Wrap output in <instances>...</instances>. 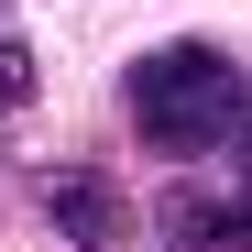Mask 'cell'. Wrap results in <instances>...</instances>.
I'll list each match as a JSON object with an SVG mask.
<instances>
[{
  "instance_id": "1",
  "label": "cell",
  "mask_w": 252,
  "mask_h": 252,
  "mask_svg": "<svg viewBox=\"0 0 252 252\" xmlns=\"http://www.w3.org/2000/svg\"><path fill=\"white\" fill-rule=\"evenodd\" d=\"M132 121L164 143V154H197V143H230V121L252 110V77L220 55V44H154L132 55Z\"/></svg>"
},
{
  "instance_id": "2",
  "label": "cell",
  "mask_w": 252,
  "mask_h": 252,
  "mask_svg": "<svg viewBox=\"0 0 252 252\" xmlns=\"http://www.w3.org/2000/svg\"><path fill=\"white\" fill-rule=\"evenodd\" d=\"M44 208H55V230L77 252H110L121 241V187L99 176V164H55V176H44Z\"/></svg>"
},
{
  "instance_id": "3",
  "label": "cell",
  "mask_w": 252,
  "mask_h": 252,
  "mask_svg": "<svg viewBox=\"0 0 252 252\" xmlns=\"http://www.w3.org/2000/svg\"><path fill=\"white\" fill-rule=\"evenodd\" d=\"M22 99H33V55L0 33V110H22Z\"/></svg>"
},
{
  "instance_id": "4",
  "label": "cell",
  "mask_w": 252,
  "mask_h": 252,
  "mask_svg": "<svg viewBox=\"0 0 252 252\" xmlns=\"http://www.w3.org/2000/svg\"><path fill=\"white\" fill-rule=\"evenodd\" d=\"M230 208H241V252H252V197H230Z\"/></svg>"
}]
</instances>
